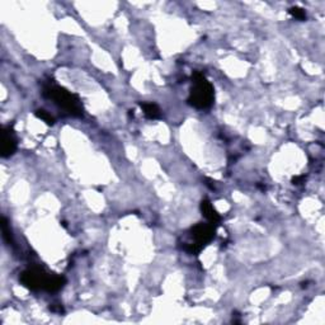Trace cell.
<instances>
[{"label":"cell","mask_w":325,"mask_h":325,"mask_svg":"<svg viewBox=\"0 0 325 325\" xmlns=\"http://www.w3.org/2000/svg\"><path fill=\"white\" fill-rule=\"evenodd\" d=\"M44 95L51 99L53 103L59 106L61 110L68 112L70 116H83V104L76 94L71 93L64 87L48 83L44 87Z\"/></svg>","instance_id":"6da1fadb"},{"label":"cell","mask_w":325,"mask_h":325,"mask_svg":"<svg viewBox=\"0 0 325 325\" xmlns=\"http://www.w3.org/2000/svg\"><path fill=\"white\" fill-rule=\"evenodd\" d=\"M302 181L303 177H295V178H292V183H294V185H300Z\"/></svg>","instance_id":"7c38bea8"},{"label":"cell","mask_w":325,"mask_h":325,"mask_svg":"<svg viewBox=\"0 0 325 325\" xmlns=\"http://www.w3.org/2000/svg\"><path fill=\"white\" fill-rule=\"evenodd\" d=\"M35 115H36V117H37V118H40V119H42L44 122H46L47 125L52 126L53 123H55V118H53L50 113L46 112L45 110H37L35 112Z\"/></svg>","instance_id":"30bf717a"},{"label":"cell","mask_w":325,"mask_h":325,"mask_svg":"<svg viewBox=\"0 0 325 325\" xmlns=\"http://www.w3.org/2000/svg\"><path fill=\"white\" fill-rule=\"evenodd\" d=\"M52 276L45 272L42 268H31L27 269L21 275L19 281L24 287L29 288L32 291L45 290L46 291L47 284L50 282Z\"/></svg>","instance_id":"277c9868"},{"label":"cell","mask_w":325,"mask_h":325,"mask_svg":"<svg viewBox=\"0 0 325 325\" xmlns=\"http://www.w3.org/2000/svg\"><path fill=\"white\" fill-rule=\"evenodd\" d=\"M17 150V138L10 126L4 127L3 140H1V157L9 158Z\"/></svg>","instance_id":"5b68a950"},{"label":"cell","mask_w":325,"mask_h":325,"mask_svg":"<svg viewBox=\"0 0 325 325\" xmlns=\"http://www.w3.org/2000/svg\"><path fill=\"white\" fill-rule=\"evenodd\" d=\"M1 232H3L4 240H5L8 244H12L13 243L12 230H10V225L8 224V220H6L5 217L1 219Z\"/></svg>","instance_id":"9c48e42d"},{"label":"cell","mask_w":325,"mask_h":325,"mask_svg":"<svg viewBox=\"0 0 325 325\" xmlns=\"http://www.w3.org/2000/svg\"><path fill=\"white\" fill-rule=\"evenodd\" d=\"M141 110L144 112L145 117L149 119H159L162 117V111L155 103H140Z\"/></svg>","instance_id":"52a82bcc"},{"label":"cell","mask_w":325,"mask_h":325,"mask_svg":"<svg viewBox=\"0 0 325 325\" xmlns=\"http://www.w3.org/2000/svg\"><path fill=\"white\" fill-rule=\"evenodd\" d=\"M65 283H66L65 277H63V276L52 275L50 282L47 284L46 291L47 292H57V291H60L64 287V284Z\"/></svg>","instance_id":"ba28073f"},{"label":"cell","mask_w":325,"mask_h":325,"mask_svg":"<svg viewBox=\"0 0 325 325\" xmlns=\"http://www.w3.org/2000/svg\"><path fill=\"white\" fill-rule=\"evenodd\" d=\"M201 212H202V215L205 216V219H206L211 225H219V222L221 221V217H220L217 211L213 209L212 203L209 202V200H203L202 202H201Z\"/></svg>","instance_id":"8992f818"},{"label":"cell","mask_w":325,"mask_h":325,"mask_svg":"<svg viewBox=\"0 0 325 325\" xmlns=\"http://www.w3.org/2000/svg\"><path fill=\"white\" fill-rule=\"evenodd\" d=\"M216 228L211 224H197L191 229V236L193 243L188 244L186 250L191 254H198L207 244L211 243L215 238Z\"/></svg>","instance_id":"3957f363"},{"label":"cell","mask_w":325,"mask_h":325,"mask_svg":"<svg viewBox=\"0 0 325 325\" xmlns=\"http://www.w3.org/2000/svg\"><path fill=\"white\" fill-rule=\"evenodd\" d=\"M192 81L193 85L189 92L188 104H191L197 110H207L212 106L215 99L213 87L202 72H194L192 75Z\"/></svg>","instance_id":"7a4b0ae2"},{"label":"cell","mask_w":325,"mask_h":325,"mask_svg":"<svg viewBox=\"0 0 325 325\" xmlns=\"http://www.w3.org/2000/svg\"><path fill=\"white\" fill-rule=\"evenodd\" d=\"M288 13H290L295 19H299V21H305V19H306V13H305V10H303L302 8H300V6H292V8H290Z\"/></svg>","instance_id":"8fae6325"}]
</instances>
